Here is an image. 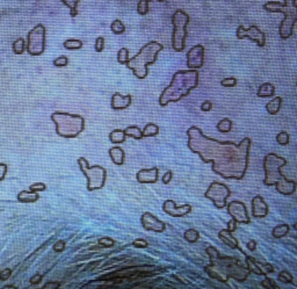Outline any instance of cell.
I'll return each mask as SVG.
<instances>
[{"label":"cell","instance_id":"1","mask_svg":"<svg viewBox=\"0 0 297 289\" xmlns=\"http://www.w3.org/2000/svg\"><path fill=\"white\" fill-rule=\"evenodd\" d=\"M188 147L198 153L204 163H211L213 171L224 179L242 180L248 168L251 138L245 137L239 144L222 142L208 137L198 127L187 130Z\"/></svg>","mask_w":297,"mask_h":289},{"label":"cell","instance_id":"2","mask_svg":"<svg viewBox=\"0 0 297 289\" xmlns=\"http://www.w3.org/2000/svg\"><path fill=\"white\" fill-rule=\"evenodd\" d=\"M205 252L210 257L211 263L204 267V271L211 279L220 282H226L229 278L239 282L248 279L249 274L248 268L243 265L239 259L233 257H222L219 250L214 246H208Z\"/></svg>","mask_w":297,"mask_h":289},{"label":"cell","instance_id":"3","mask_svg":"<svg viewBox=\"0 0 297 289\" xmlns=\"http://www.w3.org/2000/svg\"><path fill=\"white\" fill-rule=\"evenodd\" d=\"M198 85V70H180L173 74L172 81L159 96V105L165 107L170 102H178L188 96Z\"/></svg>","mask_w":297,"mask_h":289},{"label":"cell","instance_id":"4","mask_svg":"<svg viewBox=\"0 0 297 289\" xmlns=\"http://www.w3.org/2000/svg\"><path fill=\"white\" fill-rule=\"evenodd\" d=\"M287 165V159L277 156L276 153H268L264 159L265 179L264 184L266 186H276V191L282 195H293L296 191V183L288 180L281 173V168Z\"/></svg>","mask_w":297,"mask_h":289},{"label":"cell","instance_id":"5","mask_svg":"<svg viewBox=\"0 0 297 289\" xmlns=\"http://www.w3.org/2000/svg\"><path fill=\"white\" fill-rule=\"evenodd\" d=\"M164 49L162 43L151 41L141 48L140 52L128 61V69L134 71V74L138 79H145L148 74V65L154 64L157 62L158 53Z\"/></svg>","mask_w":297,"mask_h":289},{"label":"cell","instance_id":"6","mask_svg":"<svg viewBox=\"0 0 297 289\" xmlns=\"http://www.w3.org/2000/svg\"><path fill=\"white\" fill-rule=\"evenodd\" d=\"M297 0H284L280 1H268L264 5L265 11L270 13H283L284 19L280 24L279 34L282 40H288L293 35L294 27L297 21Z\"/></svg>","mask_w":297,"mask_h":289},{"label":"cell","instance_id":"7","mask_svg":"<svg viewBox=\"0 0 297 289\" xmlns=\"http://www.w3.org/2000/svg\"><path fill=\"white\" fill-rule=\"evenodd\" d=\"M51 120L56 125V133L64 138H74L85 129L83 116L64 112H55L51 114Z\"/></svg>","mask_w":297,"mask_h":289},{"label":"cell","instance_id":"8","mask_svg":"<svg viewBox=\"0 0 297 289\" xmlns=\"http://www.w3.org/2000/svg\"><path fill=\"white\" fill-rule=\"evenodd\" d=\"M173 34L172 47L176 52L185 50L186 39H187V26L189 24V15L182 9H178L172 15Z\"/></svg>","mask_w":297,"mask_h":289},{"label":"cell","instance_id":"9","mask_svg":"<svg viewBox=\"0 0 297 289\" xmlns=\"http://www.w3.org/2000/svg\"><path fill=\"white\" fill-rule=\"evenodd\" d=\"M78 165L80 171L83 172L85 177L87 178V190L97 191L105 186L106 183V169L100 165H88V162L84 157L78 159Z\"/></svg>","mask_w":297,"mask_h":289},{"label":"cell","instance_id":"10","mask_svg":"<svg viewBox=\"0 0 297 289\" xmlns=\"http://www.w3.org/2000/svg\"><path fill=\"white\" fill-rule=\"evenodd\" d=\"M47 29L42 24H36L28 33L26 50L30 56H41L46 50Z\"/></svg>","mask_w":297,"mask_h":289},{"label":"cell","instance_id":"11","mask_svg":"<svg viewBox=\"0 0 297 289\" xmlns=\"http://www.w3.org/2000/svg\"><path fill=\"white\" fill-rule=\"evenodd\" d=\"M230 195H231V191L229 190V187L219 181L211 183L209 188L204 193V196L213 201L215 207L219 209H222L226 206V200L229 199Z\"/></svg>","mask_w":297,"mask_h":289},{"label":"cell","instance_id":"12","mask_svg":"<svg viewBox=\"0 0 297 289\" xmlns=\"http://www.w3.org/2000/svg\"><path fill=\"white\" fill-rule=\"evenodd\" d=\"M236 35H237V39H239V40L248 39L251 41H253V42L257 43L260 48H262V47H265V45H266V35H265L264 31L259 29V27L255 26V24L249 26L248 29L244 28V26L242 24V26H239L238 28H237Z\"/></svg>","mask_w":297,"mask_h":289},{"label":"cell","instance_id":"13","mask_svg":"<svg viewBox=\"0 0 297 289\" xmlns=\"http://www.w3.org/2000/svg\"><path fill=\"white\" fill-rule=\"evenodd\" d=\"M227 213H229V215L231 216L237 223L248 224V223L251 222L246 206L243 202H241V201H231V202L227 205Z\"/></svg>","mask_w":297,"mask_h":289},{"label":"cell","instance_id":"14","mask_svg":"<svg viewBox=\"0 0 297 289\" xmlns=\"http://www.w3.org/2000/svg\"><path fill=\"white\" fill-rule=\"evenodd\" d=\"M187 68L188 70H198L204 64V47L202 45L194 46L187 52Z\"/></svg>","mask_w":297,"mask_h":289},{"label":"cell","instance_id":"15","mask_svg":"<svg viewBox=\"0 0 297 289\" xmlns=\"http://www.w3.org/2000/svg\"><path fill=\"white\" fill-rule=\"evenodd\" d=\"M141 223L142 227H143L147 231H154L160 234L164 232L166 229V224L163 221H160L159 218L156 217L153 214L145 212L141 217Z\"/></svg>","mask_w":297,"mask_h":289},{"label":"cell","instance_id":"16","mask_svg":"<svg viewBox=\"0 0 297 289\" xmlns=\"http://www.w3.org/2000/svg\"><path fill=\"white\" fill-rule=\"evenodd\" d=\"M245 256V263L248 265L249 273H254L257 275H267L268 273L274 272V267L271 264H261L255 260L253 257L246 256L244 252H242Z\"/></svg>","mask_w":297,"mask_h":289},{"label":"cell","instance_id":"17","mask_svg":"<svg viewBox=\"0 0 297 289\" xmlns=\"http://www.w3.org/2000/svg\"><path fill=\"white\" fill-rule=\"evenodd\" d=\"M163 210L167 214V215L172 216V217H184V216L188 215V214L192 212V206L184 205V206L176 207L174 201L166 200L165 202H164Z\"/></svg>","mask_w":297,"mask_h":289},{"label":"cell","instance_id":"18","mask_svg":"<svg viewBox=\"0 0 297 289\" xmlns=\"http://www.w3.org/2000/svg\"><path fill=\"white\" fill-rule=\"evenodd\" d=\"M158 175H159L158 168L143 169L137 172L136 179H137V181L140 184H154L158 181Z\"/></svg>","mask_w":297,"mask_h":289},{"label":"cell","instance_id":"19","mask_svg":"<svg viewBox=\"0 0 297 289\" xmlns=\"http://www.w3.org/2000/svg\"><path fill=\"white\" fill-rule=\"evenodd\" d=\"M268 209L267 203L265 202V200L262 199L260 195L254 196L252 199V215L257 218H264L268 215Z\"/></svg>","mask_w":297,"mask_h":289},{"label":"cell","instance_id":"20","mask_svg":"<svg viewBox=\"0 0 297 289\" xmlns=\"http://www.w3.org/2000/svg\"><path fill=\"white\" fill-rule=\"evenodd\" d=\"M131 105V96H122L120 93H114L112 96V106L113 109L120 111V109H125Z\"/></svg>","mask_w":297,"mask_h":289},{"label":"cell","instance_id":"21","mask_svg":"<svg viewBox=\"0 0 297 289\" xmlns=\"http://www.w3.org/2000/svg\"><path fill=\"white\" fill-rule=\"evenodd\" d=\"M219 237H220V240L226 245V246L230 247V249H232V250L241 249L238 245V241L233 237L232 232L227 230V229H223V230H221L219 234Z\"/></svg>","mask_w":297,"mask_h":289},{"label":"cell","instance_id":"22","mask_svg":"<svg viewBox=\"0 0 297 289\" xmlns=\"http://www.w3.org/2000/svg\"><path fill=\"white\" fill-rule=\"evenodd\" d=\"M40 199V195L36 192L22 191L18 194V201L21 203H33Z\"/></svg>","mask_w":297,"mask_h":289},{"label":"cell","instance_id":"23","mask_svg":"<svg viewBox=\"0 0 297 289\" xmlns=\"http://www.w3.org/2000/svg\"><path fill=\"white\" fill-rule=\"evenodd\" d=\"M109 156L114 164L123 165V163H124V151H123L121 147H112L109 150Z\"/></svg>","mask_w":297,"mask_h":289},{"label":"cell","instance_id":"24","mask_svg":"<svg viewBox=\"0 0 297 289\" xmlns=\"http://www.w3.org/2000/svg\"><path fill=\"white\" fill-rule=\"evenodd\" d=\"M274 93H275V87L271 83L262 84L258 90L259 98H270V96H274Z\"/></svg>","mask_w":297,"mask_h":289},{"label":"cell","instance_id":"25","mask_svg":"<svg viewBox=\"0 0 297 289\" xmlns=\"http://www.w3.org/2000/svg\"><path fill=\"white\" fill-rule=\"evenodd\" d=\"M281 106H282V98L281 96H275V98L271 100L266 105V111L271 115H276L280 112Z\"/></svg>","mask_w":297,"mask_h":289},{"label":"cell","instance_id":"26","mask_svg":"<svg viewBox=\"0 0 297 289\" xmlns=\"http://www.w3.org/2000/svg\"><path fill=\"white\" fill-rule=\"evenodd\" d=\"M142 134H143V137H154L159 134V127L154 123H148L142 130Z\"/></svg>","mask_w":297,"mask_h":289},{"label":"cell","instance_id":"27","mask_svg":"<svg viewBox=\"0 0 297 289\" xmlns=\"http://www.w3.org/2000/svg\"><path fill=\"white\" fill-rule=\"evenodd\" d=\"M109 140L110 142L113 143H123L125 141V134H124V130H121V129H115L113 130L112 133L109 134Z\"/></svg>","mask_w":297,"mask_h":289},{"label":"cell","instance_id":"28","mask_svg":"<svg viewBox=\"0 0 297 289\" xmlns=\"http://www.w3.org/2000/svg\"><path fill=\"white\" fill-rule=\"evenodd\" d=\"M124 134L125 136L132 137L135 138V140H142V138H143L142 130L137 127V125H130V127H128L127 129L124 130Z\"/></svg>","mask_w":297,"mask_h":289},{"label":"cell","instance_id":"29","mask_svg":"<svg viewBox=\"0 0 297 289\" xmlns=\"http://www.w3.org/2000/svg\"><path fill=\"white\" fill-rule=\"evenodd\" d=\"M63 46H64V48L68 50H78V49L83 48L84 43H83V41H80V40L69 39V40H66L64 43H63Z\"/></svg>","mask_w":297,"mask_h":289},{"label":"cell","instance_id":"30","mask_svg":"<svg viewBox=\"0 0 297 289\" xmlns=\"http://www.w3.org/2000/svg\"><path fill=\"white\" fill-rule=\"evenodd\" d=\"M289 230H290V228H289L288 224H280V225H277V227L273 229L272 234H273V237L282 238V237L286 236L287 234H288Z\"/></svg>","mask_w":297,"mask_h":289},{"label":"cell","instance_id":"31","mask_svg":"<svg viewBox=\"0 0 297 289\" xmlns=\"http://www.w3.org/2000/svg\"><path fill=\"white\" fill-rule=\"evenodd\" d=\"M66 7L70 8L71 18H75L78 14V4L80 0H61Z\"/></svg>","mask_w":297,"mask_h":289},{"label":"cell","instance_id":"32","mask_svg":"<svg viewBox=\"0 0 297 289\" xmlns=\"http://www.w3.org/2000/svg\"><path fill=\"white\" fill-rule=\"evenodd\" d=\"M231 129H232V121L230 120V119L225 118L217 123V130L221 131V133H230Z\"/></svg>","mask_w":297,"mask_h":289},{"label":"cell","instance_id":"33","mask_svg":"<svg viewBox=\"0 0 297 289\" xmlns=\"http://www.w3.org/2000/svg\"><path fill=\"white\" fill-rule=\"evenodd\" d=\"M13 51L15 55H22L26 51V41L25 39H18L13 42Z\"/></svg>","mask_w":297,"mask_h":289},{"label":"cell","instance_id":"34","mask_svg":"<svg viewBox=\"0 0 297 289\" xmlns=\"http://www.w3.org/2000/svg\"><path fill=\"white\" fill-rule=\"evenodd\" d=\"M110 29L115 35H121L125 31V26L121 20H114L112 24H110Z\"/></svg>","mask_w":297,"mask_h":289},{"label":"cell","instance_id":"35","mask_svg":"<svg viewBox=\"0 0 297 289\" xmlns=\"http://www.w3.org/2000/svg\"><path fill=\"white\" fill-rule=\"evenodd\" d=\"M184 237L188 243H195L200 238V234L195 229H188V230H186Z\"/></svg>","mask_w":297,"mask_h":289},{"label":"cell","instance_id":"36","mask_svg":"<svg viewBox=\"0 0 297 289\" xmlns=\"http://www.w3.org/2000/svg\"><path fill=\"white\" fill-rule=\"evenodd\" d=\"M129 59V50L127 48H121L118 52V61L120 64H127Z\"/></svg>","mask_w":297,"mask_h":289},{"label":"cell","instance_id":"37","mask_svg":"<svg viewBox=\"0 0 297 289\" xmlns=\"http://www.w3.org/2000/svg\"><path fill=\"white\" fill-rule=\"evenodd\" d=\"M276 142L280 144V145H288L289 144V135L287 131H281L276 135Z\"/></svg>","mask_w":297,"mask_h":289},{"label":"cell","instance_id":"38","mask_svg":"<svg viewBox=\"0 0 297 289\" xmlns=\"http://www.w3.org/2000/svg\"><path fill=\"white\" fill-rule=\"evenodd\" d=\"M137 12L140 15H147L148 13V1L140 0L137 5Z\"/></svg>","mask_w":297,"mask_h":289},{"label":"cell","instance_id":"39","mask_svg":"<svg viewBox=\"0 0 297 289\" xmlns=\"http://www.w3.org/2000/svg\"><path fill=\"white\" fill-rule=\"evenodd\" d=\"M293 276L288 271H282L279 274V281L283 282V284H293Z\"/></svg>","mask_w":297,"mask_h":289},{"label":"cell","instance_id":"40","mask_svg":"<svg viewBox=\"0 0 297 289\" xmlns=\"http://www.w3.org/2000/svg\"><path fill=\"white\" fill-rule=\"evenodd\" d=\"M68 64H69V59L66 56H61V57L56 58L55 61H53V65H55L56 68H65Z\"/></svg>","mask_w":297,"mask_h":289},{"label":"cell","instance_id":"41","mask_svg":"<svg viewBox=\"0 0 297 289\" xmlns=\"http://www.w3.org/2000/svg\"><path fill=\"white\" fill-rule=\"evenodd\" d=\"M98 243H99L100 246L107 247V249H108V247L113 246L115 241H114L112 238H109V237H102V238H100L99 241H98Z\"/></svg>","mask_w":297,"mask_h":289},{"label":"cell","instance_id":"42","mask_svg":"<svg viewBox=\"0 0 297 289\" xmlns=\"http://www.w3.org/2000/svg\"><path fill=\"white\" fill-rule=\"evenodd\" d=\"M221 85H223L224 87H235L237 85V79L233 77L224 78V79L221 80Z\"/></svg>","mask_w":297,"mask_h":289},{"label":"cell","instance_id":"43","mask_svg":"<svg viewBox=\"0 0 297 289\" xmlns=\"http://www.w3.org/2000/svg\"><path fill=\"white\" fill-rule=\"evenodd\" d=\"M46 190H47V185L43 183H35V184H31L29 186V191L36 192V193H39V192H43Z\"/></svg>","mask_w":297,"mask_h":289},{"label":"cell","instance_id":"44","mask_svg":"<svg viewBox=\"0 0 297 289\" xmlns=\"http://www.w3.org/2000/svg\"><path fill=\"white\" fill-rule=\"evenodd\" d=\"M261 286L264 288H266V289H277L279 288V286H277L275 282H274V280H272V279H268V278H266L265 279L264 281L261 282Z\"/></svg>","mask_w":297,"mask_h":289},{"label":"cell","instance_id":"45","mask_svg":"<svg viewBox=\"0 0 297 289\" xmlns=\"http://www.w3.org/2000/svg\"><path fill=\"white\" fill-rule=\"evenodd\" d=\"M132 245H134L135 247H137V249H145V247H148V241L142 240V238H138V240H135L132 241Z\"/></svg>","mask_w":297,"mask_h":289},{"label":"cell","instance_id":"46","mask_svg":"<svg viewBox=\"0 0 297 289\" xmlns=\"http://www.w3.org/2000/svg\"><path fill=\"white\" fill-rule=\"evenodd\" d=\"M65 246H66V244H65V241H56L55 244H53V246H52V249H53V251H55V252H63V251L65 250Z\"/></svg>","mask_w":297,"mask_h":289},{"label":"cell","instance_id":"47","mask_svg":"<svg viewBox=\"0 0 297 289\" xmlns=\"http://www.w3.org/2000/svg\"><path fill=\"white\" fill-rule=\"evenodd\" d=\"M105 48V39L102 36L98 37L96 41V51L97 52H101Z\"/></svg>","mask_w":297,"mask_h":289},{"label":"cell","instance_id":"48","mask_svg":"<svg viewBox=\"0 0 297 289\" xmlns=\"http://www.w3.org/2000/svg\"><path fill=\"white\" fill-rule=\"evenodd\" d=\"M11 275H12V269L11 268L2 269V271L0 272V280H1V281L8 280V279L11 278Z\"/></svg>","mask_w":297,"mask_h":289},{"label":"cell","instance_id":"49","mask_svg":"<svg viewBox=\"0 0 297 289\" xmlns=\"http://www.w3.org/2000/svg\"><path fill=\"white\" fill-rule=\"evenodd\" d=\"M213 109V102L209 100H205L204 102H202L201 105V111L202 112H210Z\"/></svg>","mask_w":297,"mask_h":289},{"label":"cell","instance_id":"50","mask_svg":"<svg viewBox=\"0 0 297 289\" xmlns=\"http://www.w3.org/2000/svg\"><path fill=\"white\" fill-rule=\"evenodd\" d=\"M7 173V165L5 163H0V181H2Z\"/></svg>","mask_w":297,"mask_h":289},{"label":"cell","instance_id":"51","mask_svg":"<svg viewBox=\"0 0 297 289\" xmlns=\"http://www.w3.org/2000/svg\"><path fill=\"white\" fill-rule=\"evenodd\" d=\"M42 278H43V276L41 275V274H35V275H33V276H31V278H30V280H29L30 285H37V284H40L41 280H42Z\"/></svg>","mask_w":297,"mask_h":289},{"label":"cell","instance_id":"52","mask_svg":"<svg viewBox=\"0 0 297 289\" xmlns=\"http://www.w3.org/2000/svg\"><path fill=\"white\" fill-rule=\"evenodd\" d=\"M172 177H173L172 171H167L166 173H165V175H164V177H163V183L165 184V185L170 184L171 180H172Z\"/></svg>","mask_w":297,"mask_h":289},{"label":"cell","instance_id":"53","mask_svg":"<svg viewBox=\"0 0 297 289\" xmlns=\"http://www.w3.org/2000/svg\"><path fill=\"white\" fill-rule=\"evenodd\" d=\"M237 229V222L235 221V219H231L229 223H227V230L233 232Z\"/></svg>","mask_w":297,"mask_h":289},{"label":"cell","instance_id":"54","mask_svg":"<svg viewBox=\"0 0 297 289\" xmlns=\"http://www.w3.org/2000/svg\"><path fill=\"white\" fill-rule=\"evenodd\" d=\"M58 287H61V284H59V282H47V284L43 286V288H58Z\"/></svg>","mask_w":297,"mask_h":289},{"label":"cell","instance_id":"55","mask_svg":"<svg viewBox=\"0 0 297 289\" xmlns=\"http://www.w3.org/2000/svg\"><path fill=\"white\" fill-rule=\"evenodd\" d=\"M248 249L249 251H254L255 249H257V241H249L248 243Z\"/></svg>","mask_w":297,"mask_h":289},{"label":"cell","instance_id":"56","mask_svg":"<svg viewBox=\"0 0 297 289\" xmlns=\"http://www.w3.org/2000/svg\"><path fill=\"white\" fill-rule=\"evenodd\" d=\"M5 288H15V287H14V286H6Z\"/></svg>","mask_w":297,"mask_h":289},{"label":"cell","instance_id":"57","mask_svg":"<svg viewBox=\"0 0 297 289\" xmlns=\"http://www.w3.org/2000/svg\"><path fill=\"white\" fill-rule=\"evenodd\" d=\"M147 1H148V2H150V1H151V0H147ZM158 1H160V2H163V1H165V0H158Z\"/></svg>","mask_w":297,"mask_h":289}]
</instances>
